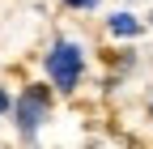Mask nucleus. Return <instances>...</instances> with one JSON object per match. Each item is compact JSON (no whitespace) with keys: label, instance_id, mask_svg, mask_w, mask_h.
I'll list each match as a JSON object with an SVG mask.
<instances>
[{"label":"nucleus","instance_id":"nucleus-1","mask_svg":"<svg viewBox=\"0 0 153 149\" xmlns=\"http://www.w3.org/2000/svg\"><path fill=\"white\" fill-rule=\"evenodd\" d=\"M81 68H85V51L76 47V43L60 39V43L47 51V77L60 85V89H76V85H81Z\"/></svg>","mask_w":153,"mask_h":149},{"label":"nucleus","instance_id":"nucleus-2","mask_svg":"<svg viewBox=\"0 0 153 149\" xmlns=\"http://www.w3.org/2000/svg\"><path fill=\"white\" fill-rule=\"evenodd\" d=\"M47 107H51V98H47V85H26L22 89V98H17V128H22V136L26 141H34V132H38V124L47 119Z\"/></svg>","mask_w":153,"mask_h":149},{"label":"nucleus","instance_id":"nucleus-4","mask_svg":"<svg viewBox=\"0 0 153 149\" xmlns=\"http://www.w3.org/2000/svg\"><path fill=\"white\" fill-rule=\"evenodd\" d=\"M68 9H98V0H64Z\"/></svg>","mask_w":153,"mask_h":149},{"label":"nucleus","instance_id":"nucleus-3","mask_svg":"<svg viewBox=\"0 0 153 149\" xmlns=\"http://www.w3.org/2000/svg\"><path fill=\"white\" fill-rule=\"evenodd\" d=\"M145 26H140V17H132V13H115L111 17V34H119V39H136Z\"/></svg>","mask_w":153,"mask_h":149},{"label":"nucleus","instance_id":"nucleus-5","mask_svg":"<svg viewBox=\"0 0 153 149\" xmlns=\"http://www.w3.org/2000/svg\"><path fill=\"white\" fill-rule=\"evenodd\" d=\"M9 107H13V98L4 94V89H0V115H4V111H9Z\"/></svg>","mask_w":153,"mask_h":149}]
</instances>
